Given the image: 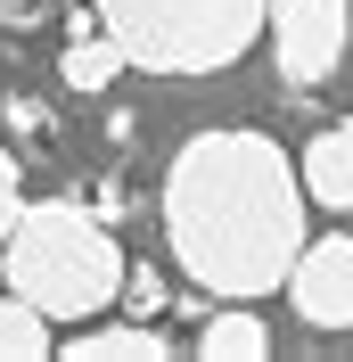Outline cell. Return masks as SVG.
I'll return each instance as SVG.
<instances>
[{
	"mask_svg": "<svg viewBox=\"0 0 353 362\" xmlns=\"http://www.w3.org/2000/svg\"><path fill=\"white\" fill-rule=\"evenodd\" d=\"M304 214L312 198L296 181V157H280V140L246 124L181 140V157L164 165V247L198 288L230 305L287 288V264L312 239Z\"/></svg>",
	"mask_w": 353,
	"mask_h": 362,
	"instance_id": "1",
	"label": "cell"
},
{
	"mask_svg": "<svg viewBox=\"0 0 353 362\" xmlns=\"http://www.w3.org/2000/svg\"><path fill=\"white\" fill-rule=\"evenodd\" d=\"M124 264H132V255L115 247V230L99 223V214H83L74 198H33L17 223H8V239H0V280H8L25 305H42L49 321L115 313Z\"/></svg>",
	"mask_w": 353,
	"mask_h": 362,
	"instance_id": "2",
	"label": "cell"
},
{
	"mask_svg": "<svg viewBox=\"0 0 353 362\" xmlns=\"http://www.w3.org/2000/svg\"><path fill=\"white\" fill-rule=\"evenodd\" d=\"M124 58L148 74H222L263 42L271 0H90Z\"/></svg>",
	"mask_w": 353,
	"mask_h": 362,
	"instance_id": "3",
	"label": "cell"
},
{
	"mask_svg": "<svg viewBox=\"0 0 353 362\" xmlns=\"http://www.w3.org/2000/svg\"><path fill=\"white\" fill-rule=\"evenodd\" d=\"M271 33V66H280L287 90H321L337 66H345L353 42V0H271L263 8Z\"/></svg>",
	"mask_w": 353,
	"mask_h": 362,
	"instance_id": "4",
	"label": "cell"
},
{
	"mask_svg": "<svg viewBox=\"0 0 353 362\" xmlns=\"http://www.w3.org/2000/svg\"><path fill=\"white\" fill-rule=\"evenodd\" d=\"M287 305L304 329H353V230L304 239L287 264Z\"/></svg>",
	"mask_w": 353,
	"mask_h": 362,
	"instance_id": "5",
	"label": "cell"
},
{
	"mask_svg": "<svg viewBox=\"0 0 353 362\" xmlns=\"http://www.w3.org/2000/svg\"><path fill=\"white\" fill-rule=\"evenodd\" d=\"M296 181H304V198L321 206V214H353V124L312 132L304 157H296Z\"/></svg>",
	"mask_w": 353,
	"mask_h": 362,
	"instance_id": "6",
	"label": "cell"
},
{
	"mask_svg": "<svg viewBox=\"0 0 353 362\" xmlns=\"http://www.w3.org/2000/svg\"><path fill=\"white\" fill-rule=\"evenodd\" d=\"M124 66H132V58H124V42L99 25V8H90V17H74V42H66V58H58V83L83 90V99H99Z\"/></svg>",
	"mask_w": 353,
	"mask_h": 362,
	"instance_id": "7",
	"label": "cell"
},
{
	"mask_svg": "<svg viewBox=\"0 0 353 362\" xmlns=\"http://www.w3.org/2000/svg\"><path fill=\"white\" fill-rule=\"evenodd\" d=\"M74 362H164L173 346H164V329L156 321H74V338H66Z\"/></svg>",
	"mask_w": 353,
	"mask_h": 362,
	"instance_id": "8",
	"label": "cell"
},
{
	"mask_svg": "<svg viewBox=\"0 0 353 362\" xmlns=\"http://www.w3.org/2000/svg\"><path fill=\"white\" fill-rule=\"evenodd\" d=\"M198 354L205 362H255V354H271V329H263V313L230 305V313H205L198 321Z\"/></svg>",
	"mask_w": 353,
	"mask_h": 362,
	"instance_id": "9",
	"label": "cell"
},
{
	"mask_svg": "<svg viewBox=\"0 0 353 362\" xmlns=\"http://www.w3.org/2000/svg\"><path fill=\"white\" fill-rule=\"evenodd\" d=\"M49 329H58V321H49L42 305H25L17 288L0 296V362H42V354H58Z\"/></svg>",
	"mask_w": 353,
	"mask_h": 362,
	"instance_id": "10",
	"label": "cell"
},
{
	"mask_svg": "<svg viewBox=\"0 0 353 362\" xmlns=\"http://www.w3.org/2000/svg\"><path fill=\"white\" fill-rule=\"evenodd\" d=\"M132 321H156L164 305H173V288H164V272H148V264H124V296H115Z\"/></svg>",
	"mask_w": 353,
	"mask_h": 362,
	"instance_id": "11",
	"label": "cell"
},
{
	"mask_svg": "<svg viewBox=\"0 0 353 362\" xmlns=\"http://www.w3.org/2000/svg\"><path fill=\"white\" fill-rule=\"evenodd\" d=\"M25 214V181H17V157L0 148V239H8V223Z\"/></svg>",
	"mask_w": 353,
	"mask_h": 362,
	"instance_id": "12",
	"label": "cell"
},
{
	"mask_svg": "<svg viewBox=\"0 0 353 362\" xmlns=\"http://www.w3.org/2000/svg\"><path fill=\"white\" fill-rule=\"evenodd\" d=\"M0 25H17V33L25 25H49V0H0Z\"/></svg>",
	"mask_w": 353,
	"mask_h": 362,
	"instance_id": "13",
	"label": "cell"
}]
</instances>
